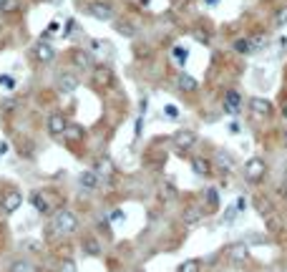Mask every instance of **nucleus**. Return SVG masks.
<instances>
[{"mask_svg": "<svg viewBox=\"0 0 287 272\" xmlns=\"http://www.w3.org/2000/svg\"><path fill=\"white\" fill-rule=\"evenodd\" d=\"M53 227H56L58 235H73L76 229H78V217H76V212H73V209H61V212L56 214Z\"/></svg>", "mask_w": 287, "mask_h": 272, "instance_id": "1", "label": "nucleus"}, {"mask_svg": "<svg viewBox=\"0 0 287 272\" xmlns=\"http://www.w3.org/2000/svg\"><path fill=\"white\" fill-rule=\"evenodd\" d=\"M245 179L250 181V184H257V181H262L264 177H267V161L264 159H259V156H252L247 164H245Z\"/></svg>", "mask_w": 287, "mask_h": 272, "instance_id": "2", "label": "nucleus"}, {"mask_svg": "<svg viewBox=\"0 0 287 272\" xmlns=\"http://www.w3.org/2000/svg\"><path fill=\"white\" fill-rule=\"evenodd\" d=\"M23 207V194H20L18 189H5L3 194H0V212L3 214H13V212H18V209Z\"/></svg>", "mask_w": 287, "mask_h": 272, "instance_id": "3", "label": "nucleus"}, {"mask_svg": "<svg viewBox=\"0 0 287 272\" xmlns=\"http://www.w3.org/2000/svg\"><path fill=\"white\" fill-rule=\"evenodd\" d=\"M91 81H94L96 89H108V86L114 83V68H111V66H96Z\"/></svg>", "mask_w": 287, "mask_h": 272, "instance_id": "4", "label": "nucleus"}, {"mask_svg": "<svg viewBox=\"0 0 287 272\" xmlns=\"http://www.w3.org/2000/svg\"><path fill=\"white\" fill-rule=\"evenodd\" d=\"M171 141H174V146H176L179 151H189L191 146L196 144V131H191V129H179V131L174 134Z\"/></svg>", "mask_w": 287, "mask_h": 272, "instance_id": "5", "label": "nucleus"}, {"mask_svg": "<svg viewBox=\"0 0 287 272\" xmlns=\"http://www.w3.org/2000/svg\"><path fill=\"white\" fill-rule=\"evenodd\" d=\"M86 13L96 18V20H111L114 18V8L108 3H101V0H96V3H88L86 5Z\"/></svg>", "mask_w": 287, "mask_h": 272, "instance_id": "6", "label": "nucleus"}, {"mask_svg": "<svg viewBox=\"0 0 287 272\" xmlns=\"http://www.w3.org/2000/svg\"><path fill=\"white\" fill-rule=\"evenodd\" d=\"M33 58L38 60V63H51V60L56 58V48L51 43H46V40H40V43L33 46Z\"/></svg>", "mask_w": 287, "mask_h": 272, "instance_id": "7", "label": "nucleus"}, {"mask_svg": "<svg viewBox=\"0 0 287 272\" xmlns=\"http://www.w3.org/2000/svg\"><path fill=\"white\" fill-rule=\"evenodd\" d=\"M217 172H224V174H229V172H234L237 169V159L227 151V149H219L217 151Z\"/></svg>", "mask_w": 287, "mask_h": 272, "instance_id": "8", "label": "nucleus"}, {"mask_svg": "<svg viewBox=\"0 0 287 272\" xmlns=\"http://www.w3.org/2000/svg\"><path fill=\"white\" fill-rule=\"evenodd\" d=\"M46 126H48V134L51 136H61V134H65V129H68V121H65V116L63 114H51L48 116V123H46Z\"/></svg>", "mask_w": 287, "mask_h": 272, "instance_id": "9", "label": "nucleus"}, {"mask_svg": "<svg viewBox=\"0 0 287 272\" xmlns=\"http://www.w3.org/2000/svg\"><path fill=\"white\" fill-rule=\"evenodd\" d=\"M98 184H101V177L94 169H86V172L78 174V186H81V189H86V192L98 189Z\"/></svg>", "mask_w": 287, "mask_h": 272, "instance_id": "10", "label": "nucleus"}, {"mask_svg": "<svg viewBox=\"0 0 287 272\" xmlns=\"http://www.w3.org/2000/svg\"><path fill=\"white\" fill-rule=\"evenodd\" d=\"M227 255L232 262H245V260H250V247H247V242H232L227 247Z\"/></svg>", "mask_w": 287, "mask_h": 272, "instance_id": "11", "label": "nucleus"}, {"mask_svg": "<svg viewBox=\"0 0 287 272\" xmlns=\"http://www.w3.org/2000/svg\"><path fill=\"white\" fill-rule=\"evenodd\" d=\"M252 204H255V209H257V214H259V217H264V219H270V217H272L275 204H272V199H270V197H264V194H255Z\"/></svg>", "mask_w": 287, "mask_h": 272, "instance_id": "12", "label": "nucleus"}, {"mask_svg": "<svg viewBox=\"0 0 287 272\" xmlns=\"http://www.w3.org/2000/svg\"><path fill=\"white\" fill-rule=\"evenodd\" d=\"M78 76L76 73H61L58 76V91L61 93H73L76 89H78Z\"/></svg>", "mask_w": 287, "mask_h": 272, "instance_id": "13", "label": "nucleus"}, {"mask_svg": "<svg viewBox=\"0 0 287 272\" xmlns=\"http://www.w3.org/2000/svg\"><path fill=\"white\" fill-rule=\"evenodd\" d=\"M191 169H194V174H199V177H212L214 164L207 156H194L191 159Z\"/></svg>", "mask_w": 287, "mask_h": 272, "instance_id": "14", "label": "nucleus"}, {"mask_svg": "<svg viewBox=\"0 0 287 272\" xmlns=\"http://www.w3.org/2000/svg\"><path fill=\"white\" fill-rule=\"evenodd\" d=\"M204 212H207L204 207H199V204H189V207L184 209L182 219H184V224H196V222H202V219H204Z\"/></svg>", "mask_w": 287, "mask_h": 272, "instance_id": "15", "label": "nucleus"}, {"mask_svg": "<svg viewBox=\"0 0 287 272\" xmlns=\"http://www.w3.org/2000/svg\"><path fill=\"white\" fill-rule=\"evenodd\" d=\"M28 202L33 204V209L38 214H48L51 212V202H48V197L43 194V192H33L31 197H28Z\"/></svg>", "mask_w": 287, "mask_h": 272, "instance_id": "16", "label": "nucleus"}, {"mask_svg": "<svg viewBox=\"0 0 287 272\" xmlns=\"http://www.w3.org/2000/svg\"><path fill=\"white\" fill-rule=\"evenodd\" d=\"M239 109H242V96H239V91H227V96H224V111L227 114H239Z\"/></svg>", "mask_w": 287, "mask_h": 272, "instance_id": "17", "label": "nucleus"}, {"mask_svg": "<svg viewBox=\"0 0 287 272\" xmlns=\"http://www.w3.org/2000/svg\"><path fill=\"white\" fill-rule=\"evenodd\" d=\"M250 109L255 111V116H270L272 114V103L267 98H250Z\"/></svg>", "mask_w": 287, "mask_h": 272, "instance_id": "18", "label": "nucleus"}, {"mask_svg": "<svg viewBox=\"0 0 287 272\" xmlns=\"http://www.w3.org/2000/svg\"><path fill=\"white\" fill-rule=\"evenodd\" d=\"M176 86H179L184 93H191V91L199 89V83H196V78H191L189 73H179L176 76Z\"/></svg>", "mask_w": 287, "mask_h": 272, "instance_id": "19", "label": "nucleus"}, {"mask_svg": "<svg viewBox=\"0 0 287 272\" xmlns=\"http://www.w3.org/2000/svg\"><path fill=\"white\" fill-rule=\"evenodd\" d=\"M71 60L78 66V68H94V63H91V56H88L86 51H81V48H76L73 53H71Z\"/></svg>", "mask_w": 287, "mask_h": 272, "instance_id": "20", "label": "nucleus"}, {"mask_svg": "<svg viewBox=\"0 0 287 272\" xmlns=\"http://www.w3.org/2000/svg\"><path fill=\"white\" fill-rule=\"evenodd\" d=\"M83 252L98 257V255H101V244H98V240H96V237H86V240H83Z\"/></svg>", "mask_w": 287, "mask_h": 272, "instance_id": "21", "label": "nucleus"}, {"mask_svg": "<svg viewBox=\"0 0 287 272\" xmlns=\"http://www.w3.org/2000/svg\"><path fill=\"white\" fill-rule=\"evenodd\" d=\"M204 204L209 209H217L219 207V192H217V186H207V189H204Z\"/></svg>", "mask_w": 287, "mask_h": 272, "instance_id": "22", "label": "nucleus"}, {"mask_svg": "<svg viewBox=\"0 0 287 272\" xmlns=\"http://www.w3.org/2000/svg\"><path fill=\"white\" fill-rule=\"evenodd\" d=\"M232 48H234V51H237L239 56H250V53L255 51V48H252V43H250L247 38H237L234 43H232Z\"/></svg>", "mask_w": 287, "mask_h": 272, "instance_id": "23", "label": "nucleus"}, {"mask_svg": "<svg viewBox=\"0 0 287 272\" xmlns=\"http://www.w3.org/2000/svg\"><path fill=\"white\" fill-rule=\"evenodd\" d=\"M176 272H202V260H184Z\"/></svg>", "mask_w": 287, "mask_h": 272, "instance_id": "24", "label": "nucleus"}, {"mask_svg": "<svg viewBox=\"0 0 287 272\" xmlns=\"http://www.w3.org/2000/svg\"><path fill=\"white\" fill-rule=\"evenodd\" d=\"M58 28H61V26L56 23V20H53V23H48V26H46V30L40 33V40H46V43H51V38H56V35H58Z\"/></svg>", "mask_w": 287, "mask_h": 272, "instance_id": "25", "label": "nucleus"}, {"mask_svg": "<svg viewBox=\"0 0 287 272\" xmlns=\"http://www.w3.org/2000/svg\"><path fill=\"white\" fill-rule=\"evenodd\" d=\"M111 169H114V166H111V161H108L106 156H101V159H98V164H96V169H94V172H96V174L101 177V174H111Z\"/></svg>", "mask_w": 287, "mask_h": 272, "instance_id": "26", "label": "nucleus"}, {"mask_svg": "<svg viewBox=\"0 0 287 272\" xmlns=\"http://www.w3.org/2000/svg\"><path fill=\"white\" fill-rule=\"evenodd\" d=\"M0 89L3 91H15V78L13 76H8V73H0Z\"/></svg>", "mask_w": 287, "mask_h": 272, "instance_id": "27", "label": "nucleus"}, {"mask_svg": "<svg viewBox=\"0 0 287 272\" xmlns=\"http://www.w3.org/2000/svg\"><path fill=\"white\" fill-rule=\"evenodd\" d=\"M8 272H33V267H31V262H26V260H15V262L8 267Z\"/></svg>", "mask_w": 287, "mask_h": 272, "instance_id": "28", "label": "nucleus"}, {"mask_svg": "<svg viewBox=\"0 0 287 272\" xmlns=\"http://www.w3.org/2000/svg\"><path fill=\"white\" fill-rule=\"evenodd\" d=\"M0 13H18V0H0Z\"/></svg>", "mask_w": 287, "mask_h": 272, "instance_id": "29", "label": "nucleus"}, {"mask_svg": "<svg viewBox=\"0 0 287 272\" xmlns=\"http://www.w3.org/2000/svg\"><path fill=\"white\" fill-rule=\"evenodd\" d=\"M176 197V186L171 184V181H166L164 186H161V199H174Z\"/></svg>", "mask_w": 287, "mask_h": 272, "instance_id": "30", "label": "nucleus"}, {"mask_svg": "<svg viewBox=\"0 0 287 272\" xmlns=\"http://www.w3.org/2000/svg\"><path fill=\"white\" fill-rule=\"evenodd\" d=\"M275 23H277V26H287V5H280V8H277Z\"/></svg>", "mask_w": 287, "mask_h": 272, "instance_id": "31", "label": "nucleus"}, {"mask_svg": "<svg viewBox=\"0 0 287 272\" xmlns=\"http://www.w3.org/2000/svg\"><path fill=\"white\" fill-rule=\"evenodd\" d=\"M116 28H119V33L126 35V38H134V35H136V28H134V26H128V23H119Z\"/></svg>", "mask_w": 287, "mask_h": 272, "instance_id": "32", "label": "nucleus"}, {"mask_svg": "<svg viewBox=\"0 0 287 272\" xmlns=\"http://www.w3.org/2000/svg\"><path fill=\"white\" fill-rule=\"evenodd\" d=\"M164 116L166 119H179V109H176L174 103H166V106H164Z\"/></svg>", "mask_w": 287, "mask_h": 272, "instance_id": "33", "label": "nucleus"}, {"mask_svg": "<svg viewBox=\"0 0 287 272\" xmlns=\"http://www.w3.org/2000/svg\"><path fill=\"white\" fill-rule=\"evenodd\" d=\"M61 272H78V267H76L73 260H63L61 262Z\"/></svg>", "mask_w": 287, "mask_h": 272, "instance_id": "34", "label": "nucleus"}, {"mask_svg": "<svg viewBox=\"0 0 287 272\" xmlns=\"http://www.w3.org/2000/svg\"><path fill=\"white\" fill-rule=\"evenodd\" d=\"M76 30H78V23H76V20H68V23H65L63 35H65V38H68V35H76Z\"/></svg>", "mask_w": 287, "mask_h": 272, "instance_id": "35", "label": "nucleus"}, {"mask_svg": "<svg viewBox=\"0 0 287 272\" xmlns=\"http://www.w3.org/2000/svg\"><path fill=\"white\" fill-rule=\"evenodd\" d=\"M174 58L179 60V63H184V60H187V48L184 46H176L174 48Z\"/></svg>", "mask_w": 287, "mask_h": 272, "instance_id": "36", "label": "nucleus"}, {"mask_svg": "<svg viewBox=\"0 0 287 272\" xmlns=\"http://www.w3.org/2000/svg\"><path fill=\"white\" fill-rule=\"evenodd\" d=\"M227 131H229L232 136H237V134L242 131V126H239V121H232V123H229V126H227Z\"/></svg>", "mask_w": 287, "mask_h": 272, "instance_id": "37", "label": "nucleus"}, {"mask_svg": "<svg viewBox=\"0 0 287 272\" xmlns=\"http://www.w3.org/2000/svg\"><path fill=\"white\" fill-rule=\"evenodd\" d=\"M8 149H10L8 141H0V156H5V154H8Z\"/></svg>", "mask_w": 287, "mask_h": 272, "instance_id": "38", "label": "nucleus"}, {"mask_svg": "<svg viewBox=\"0 0 287 272\" xmlns=\"http://www.w3.org/2000/svg\"><path fill=\"white\" fill-rule=\"evenodd\" d=\"M194 38H199L202 43H207V40H209V38H207V33H202V30H194Z\"/></svg>", "mask_w": 287, "mask_h": 272, "instance_id": "39", "label": "nucleus"}, {"mask_svg": "<svg viewBox=\"0 0 287 272\" xmlns=\"http://www.w3.org/2000/svg\"><path fill=\"white\" fill-rule=\"evenodd\" d=\"M282 116L287 119V103H285V106H282Z\"/></svg>", "mask_w": 287, "mask_h": 272, "instance_id": "40", "label": "nucleus"}, {"mask_svg": "<svg viewBox=\"0 0 287 272\" xmlns=\"http://www.w3.org/2000/svg\"><path fill=\"white\" fill-rule=\"evenodd\" d=\"M219 3V0H207V5H217Z\"/></svg>", "mask_w": 287, "mask_h": 272, "instance_id": "41", "label": "nucleus"}, {"mask_svg": "<svg viewBox=\"0 0 287 272\" xmlns=\"http://www.w3.org/2000/svg\"><path fill=\"white\" fill-rule=\"evenodd\" d=\"M285 141H287V129H285Z\"/></svg>", "mask_w": 287, "mask_h": 272, "instance_id": "42", "label": "nucleus"}, {"mask_svg": "<svg viewBox=\"0 0 287 272\" xmlns=\"http://www.w3.org/2000/svg\"><path fill=\"white\" fill-rule=\"evenodd\" d=\"M277 272H282V270H277Z\"/></svg>", "mask_w": 287, "mask_h": 272, "instance_id": "43", "label": "nucleus"}]
</instances>
